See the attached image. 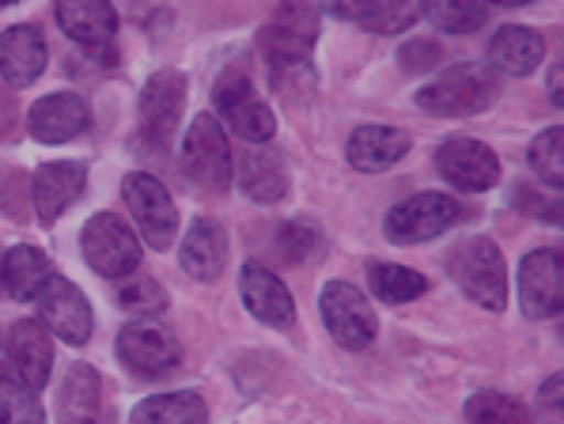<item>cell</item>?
Here are the masks:
<instances>
[{
	"label": "cell",
	"mask_w": 564,
	"mask_h": 424,
	"mask_svg": "<svg viewBox=\"0 0 564 424\" xmlns=\"http://www.w3.org/2000/svg\"><path fill=\"white\" fill-rule=\"evenodd\" d=\"M118 307L129 315H160L167 307V292L152 276H126V284L118 289Z\"/></svg>",
	"instance_id": "34"
},
{
	"label": "cell",
	"mask_w": 564,
	"mask_h": 424,
	"mask_svg": "<svg viewBox=\"0 0 564 424\" xmlns=\"http://www.w3.org/2000/svg\"><path fill=\"white\" fill-rule=\"evenodd\" d=\"M228 265V236L216 220L197 216L182 239V270L197 281H216Z\"/></svg>",
	"instance_id": "22"
},
{
	"label": "cell",
	"mask_w": 564,
	"mask_h": 424,
	"mask_svg": "<svg viewBox=\"0 0 564 424\" xmlns=\"http://www.w3.org/2000/svg\"><path fill=\"white\" fill-rule=\"evenodd\" d=\"M0 424H46L39 394L23 379H0Z\"/></svg>",
	"instance_id": "32"
},
{
	"label": "cell",
	"mask_w": 564,
	"mask_h": 424,
	"mask_svg": "<svg viewBox=\"0 0 564 424\" xmlns=\"http://www.w3.org/2000/svg\"><path fill=\"white\" fill-rule=\"evenodd\" d=\"M323 12L345 23H360L376 34L405 31L416 20L413 0H323Z\"/></svg>",
	"instance_id": "23"
},
{
	"label": "cell",
	"mask_w": 564,
	"mask_h": 424,
	"mask_svg": "<svg viewBox=\"0 0 564 424\" xmlns=\"http://www.w3.org/2000/svg\"><path fill=\"white\" fill-rule=\"evenodd\" d=\"M368 276H371V292L383 303H390V307H402V303L429 292V281L416 270H405V265H371Z\"/></svg>",
	"instance_id": "30"
},
{
	"label": "cell",
	"mask_w": 564,
	"mask_h": 424,
	"mask_svg": "<svg viewBox=\"0 0 564 424\" xmlns=\"http://www.w3.org/2000/svg\"><path fill=\"white\" fill-rule=\"evenodd\" d=\"M239 292L242 303L254 318H262L265 326H281L289 330L296 323V303H292V292L284 289V281L276 273H269L265 265L247 262L239 273Z\"/></svg>",
	"instance_id": "16"
},
{
	"label": "cell",
	"mask_w": 564,
	"mask_h": 424,
	"mask_svg": "<svg viewBox=\"0 0 564 424\" xmlns=\"http://www.w3.org/2000/svg\"><path fill=\"white\" fill-rule=\"evenodd\" d=\"M492 4H511V8H519V4H531V0H492Z\"/></svg>",
	"instance_id": "40"
},
{
	"label": "cell",
	"mask_w": 564,
	"mask_h": 424,
	"mask_svg": "<svg viewBox=\"0 0 564 424\" xmlns=\"http://www.w3.org/2000/svg\"><path fill=\"white\" fill-rule=\"evenodd\" d=\"M318 311H323V323L329 337H334L341 349H368L379 334L376 311L364 300L360 289H352L349 281H329L323 289V300H318Z\"/></svg>",
	"instance_id": "7"
},
{
	"label": "cell",
	"mask_w": 564,
	"mask_h": 424,
	"mask_svg": "<svg viewBox=\"0 0 564 424\" xmlns=\"http://www.w3.org/2000/svg\"><path fill=\"white\" fill-rule=\"evenodd\" d=\"M4 4H15V0H0V8H4Z\"/></svg>",
	"instance_id": "41"
},
{
	"label": "cell",
	"mask_w": 564,
	"mask_h": 424,
	"mask_svg": "<svg viewBox=\"0 0 564 424\" xmlns=\"http://www.w3.org/2000/svg\"><path fill=\"white\" fill-rule=\"evenodd\" d=\"M88 118H91L88 102H84L80 95L57 91V95L39 99L28 110V129L34 141H42V144H65V141H76V137L88 129Z\"/></svg>",
	"instance_id": "15"
},
{
	"label": "cell",
	"mask_w": 564,
	"mask_h": 424,
	"mask_svg": "<svg viewBox=\"0 0 564 424\" xmlns=\"http://www.w3.org/2000/svg\"><path fill=\"white\" fill-rule=\"evenodd\" d=\"M99 417V376L91 363H73L57 387V424H95Z\"/></svg>",
	"instance_id": "25"
},
{
	"label": "cell",
	"mask_w": 564,
	"mask_h": 424,
	"mask_svg": "<svg viewBox=\"0 0 564 424\" xmlns=\"http://www.w3.org/2000/svg\"><path fill=\"white\" fill-rule=\"evenodd\" d=\"M531 167L550 189L564 186V129L553 126L531 144Z\"/></svg>",
	"instance_id": "33"
},
{
	"label": "cell",
	"mask_w": 564,
	"mask_h": 424,
	"mask_svg": "<svg viewBox=\"0 0 564 424\" xmlns=\"http://www.w3.org/2000/svg\"><path fill=\"white\" fill-rule=\"evenodd\" d=\"M413 149V137L405 129L394 126H360L357 133L349 137V163L357 171H387L394 167L398 160H405Z\"/></svg>",
	"instance_id": "21"
},
{
	"label": "cell",
	"mask_w": 564,
	"mask_h": 424,
	"mask_svg": "<svg viewBox=\"0 0 564 424\" xmlns=\"http://www.w3.org/2000/svg\"><path fill=\"white\" fill-rule=\"evenodd\" d=\"M398 57H402V68H410V73H429V68H436L440 61H444V50L432 39H413V42H405Z\"/></svg>",
	"instance_id": "36"
},
{
	"label": "cell",
	"mask_w": 564,
	"mask_h": 424,
	"mask_svg": "<svg viewBox=\"0 0 564 424\" xmlns=\"http://www.w3.org/2000/svg\"><path fill=\"white\" fill-rule=\"evenodd\" d=\"M318 42V8L311 0H284L258 34V46L269 61V68L303 65L311 61V50Z\"/></svg>",
	"instance_id": "4"
},
{
	"label": "cell",
	"mask_w": 564,
	"mask_h": 424,
	"mask_svg": "<svg viewBox=\"0 0 564 424\" xmlns=\"http://www.w3.org/2000/svg\"><path fill=\"white\" fill-rule=\"evenodd\" d=\"M182 171L208 194L231 189V149L224 126L213 115H197L182 141Z\"/></svg>",
	"instance_id": "5"
},
{
	"label": "cell",
	"mask_w": 564,
	"mask_h": 424,
	"mask_svg": "<svg viewBox=\"0 0 564 424\" xmlns=\"http://www.w3.org/2000/svg\"><path fill=\"white\" fill-rule=\"evenodd\" d=\"M50 276H54V265L39 247H12L0 258V284L15 300H34L46 289Z\"/></svg>",
	"instance_id": "26"
},
{
	"label": "cell",
	"mask_w": 564,
	"mask_h": 424,
	"mask_svg": "<svg viewBox=\"0 0 564 424\" xmlns=\"http://www.w3.org/2000/svg\"><path fill=\"white\" fill-rule=\"evenodd\" d=\"M281 250L292 262H303V258H311L315 250H323V236H318L311 224H289V228L281 231Z\"/></svg>",
	"instance_id": "35"
},
{
	"label": "cell",
	"mask_w": 564,
	"mask_h": 424,
	"mask_svg": "<svg viewBox=\"0 0 564 424\" xmlns=\"http://www.w3.org/2000/svg\"><path fill=\"white\" fill-rule=\"evenodd\" d=\"M447 273L458 289L485 311H505L508 303V265L492 239H466L451 250Z\"/></svg>",
	"instance_id": "2"
},
{
	"label": "cell",
	"mask_w": 564,
	"mask_h": 424,
	"mask_svg": "<svg viewBox=\"0 0 564 424\" xmlns=\"http://www.w3.org/2000/svg\"><path fill=\"white\" fill-rule=\"evenodd\" d=\"M466 421L470 424H534L531 410L516 398L500 391H481L466 402Z\"/></svg>",
	"instance_id": "31"
},
{
	"label": "cell",
	"mask_w": 564,
	"mask_h": 424,
	"mask_svg": "<svg viewBox=\"0 0 564 424\" xmlns=\"http://www.w3.org/2000/svg\"><path fill=\"white\" fill-rule=\"evenodd\" d=\"M8 352H12V368L31 391H42L50 383V368H54V337L42 323L34 318H23V323L12 326V341H8Z\"/></svg>",
	"instance_id": "18"
},
{
	"label": "cell",
	"mask_w": 564,
	"mask_h": 424,
	"mask_svg": "<svg viewBox=\"0 0 564 424\" xmlns=\"http://www.w3.org/2000/svg\"><path fill=\"white\" fill-rule=\"evenodd\" d=\"M519 296L527 318H553L564 307V258L561 250L542 247L523 258L519 270Z\"/></svg>",
	"instance_id": "14"
},
{
	"label": "cell",
	"mask_w": 564,
	"mask_h": 424,
	"mask_svg": "<svg viewBox=\"0 0 564 424\" xmlns=\"http://www.w3.org/2000/svg\"><path fill=\"white\" fill-rule=\"evenodd\" d=\"M84 189H88V167H84V163H73V160L46 163V167L34 171V182H31L34 213H39L42 224H54Z\"/></svg>",
	"instance_id": "17"
},
{
	"label": "cell",
	"mask_w": 564,
	"mask_h": 424,
	"mask_svg": "<svg viewBox=\"0 0 564 424\" xmlns=\"http://www.w3.org/2000/svg\"><path fill=\"white\" fill-rule=\"evenodd\" d=\"M121 197H126V209L133 213L137 228L149 247L167 250L178 236V213L175 202H171L167 186L160 178L144 175V171H133V175L121 178Z\"/></svg>",
	"instance_id": "6"
},
{
	"label": "cell",
	"mask_w": 564,
	"mask_h": 424,
	"mask_svg": "<svg viewBox=\"0 0 564 424\" xmlns=\"http://www.w3.org/2000/svg\"><path fill=\"white\" fill-rule=\"evenodd\" d=\"M516 205H527V209H531V216H542V220H550V224H561V202H545L542 194L531 197L527 189H519Z\"/></svg>",
	"instance_id": "37"
},
{
	"label": "cell",
	"mask_w": 564,
	"mask_h": 424,
	"mask_svg": "<svg viewBox=\"0 0 564 424\" xmlns=\"http://www.w3.org/2000/svg\"><path fill=\"white\" fill-rule=\"evenodd\" d=\"M42 68H46V39L39 28L23 23L0 34V76L12 88H28L42 76Z\"/></svg>",
	"instance_id": "20"
},
{
	"label": "cell",
	"mask_w": 564,
	"mask_h": 424,
	"mask_svg": "<svg viewBox=\"0 0 564 424\" xmlns=\"http://www.w3.org/2000/svg\"><path fill=\"white\" fill-rule=\"evenodd\" d=\"M557 391H561V376H553L550 383L542 387V398H545V402H550V405H557V398H561Z\"/></svg>",
	"instance_id": "39"
},
{
	"label": "cell",
	"mask_w": 564,
	"mask_h": 424,
	"mask_svg": "<svg viewBox=\"0 0 564 424\" xmlns=\"http://www.w3.org/2000/svg\"><path fill=\"white\" fill-rule=\"evenodd\" d=\"M421 15L447 34H474L477 28H485L489 8L481 0H421Z\"/></svg>",
	"instance_id": "29"
},
{
	"label": "cell",
	"mask_w": 564,
	"mask_h": 424,
	"mask_svg": "<svg viewBox=\"0 0 564 424\" xmlns=\"http://www.w3.org/2000/svg\"><path fill=\"white\" fill-rule=\"evenodd\" d=\"M118 360L126 363L133 376L160 379L182 363V345L163 330V326L133 323L118 334Z\"/></svg>",
	"instance_id": "12"
},
{
	"label": "cell",
	"mask_w": 564,
	"mask_h": 424,
	"mask_svg": "<svg viewBox=\"0 0 564 424\" xmlns=\"http://www.w3.org/2000/svg\"><path fill=\"white\" fill-rule=\"evenodd\" d=\"M436 167L451 186L466 189V194H485L500 182L497 152L485 141H474V137H451V141L440 144Z\"/></svg>",
	"instance_id": "10"
},
{
	"label": "cell",
	"mask_w": 564,
	"mask_h": 424,
	"mask_svg": "<svg viewBox=\"0 0 564 424\" xmlns=\"http://www.w3.org/2000/svg\"><path fill=\"white\" fill-rule=\"evenodd\" d=\"M80 250L84 262L110 281H126L141 270V239L118 213H95L80 231Z\"/></svg>",
	"instance_id": "3"
},
{
	"label": "cell",
	"mask_w": 564,
	"mask_h": 424,
	"mask_svg": "<svg viewBox=\"0 0 564 424\" xmlns=\"http://www.w3.org/2000/svg\"><path fill=\"white\" fill-rule=\"evenodd\" d=\"M213 99H216L220 118L228 121L231 133L242 137V141L265 144L269 137H273L276 118H273V110L258 99V91H254V84H250L247 73H228V76H224V80L216 84Z\"/></svg>",
	"instance_id": "9"
},
{
	"label": "cell",
	"mask_w": 564,
	"mask_h": 424,
	"mask_svg": "<svg viewBox=\"0 0 564 424\" xmlns=\"http://www.w3.org/2000/svg\"><path fill=\"white\" fill-rule=\"evenodd\" d=\"M34 300H39V311H42V326H46L50 334H57L61 341L84 345L91 337V326H95L91 303L73 281H65V276L54 273L46 281V289H42Z\"/></svg>",
	"instance_id": "11"
},
{
	"label": "cell",
	"mask_w": 564,
	"mask_h": 424,
	"mask_svg": "<svg viewBox=\"0 0 564 424\" xmlns=\"http://www.w3.org/2000/svg\"><path fill=\"white\" fill-rule=\"evenodd\" d=\"M182 107H186V80L175 68L155 73L141 91V133L155 149H167L178 129Z\"/></svg>",
	"instance_id": "13"
},
{
	"label": "cell",
	"mask_w": 564,
	"mask_h": 424,
	"mask_svg": "<svg viewBox=\"0 0 564 424\" xmlns=\"http://www.w3.org/2000/svg\"><path fill=\"white\" fill-rule=\"evenodd\" d=\"M550 99H553V107H564V91H561V68H553V73H550Z\"/></svg>",
	"instance_id": "38"
},
{
	"label": "cell",
	"mask_w": 564,
	"mask_h": 424,
	"mask_svg": "<svg viewBox=\"0 0 564 424\" xmlns=\"http://www.w3.org/2000/svg\"><path fill=\"white\" fill-rule=\"evenodd\" d=\"M500 80L485 65H451L416 91V107L440 118H470L497 102Z\"/></svg>",
	"instance_id": "1"
},
{
	"label": "cell",
	"mask_w": 564,
	"mask_h": 424,
	"mask_svg": "<svg viewBox=\"0 0 564 424\" xmlns=\"http://www.w3.org/2000/svg\"><path fill=\"white\" fill-rule=\"evenodd\" d=\"M239 186L250 202L258 205H273L289 194V175H284V163L273 149H254L242 155L239 167Z\"/></svg>",
	"instance_id": "27"
},
{
	"label": "cell",
	"mask_w": 564,
	"mask_h": 424,
	"mask_svg": "<svg viewBox=\"0 0 564 424\" xmlns=\"http://www.w3.org/2000/svg\"><path fill=\"white\" fill-rule=\"evenodd\" d=\"M489 61L505 76H531L545 61V39L531 28H500L489 42Z\"/></svg>",
	"instance_id": "24"
},
{
	"label": "cell",
	"mask_w": 564,
	"mask_h": 424,
	"mask_svg": "<svg viewBox=\"0 0 564 424\" xmlns=\"http://www.w3.org/2000/svg\"><path fill=\"white\" fill-rule=\"evenodd\" d=\"M57 28L80 46H107L118 31V12L110 0H57Z\"/></svg>",
	"instance_id": "19"
},
{
	"label": "cell",
	"mask_w": 564,
	"mask_h": 424,
	"mask_svg": "<svg viewBox=\"0 0 564 424\" xmlns=\"http://www.w3.org/2000/svg\"><path fill=\"white\" fill-rule=\"evenodd\" d=\"M205 421L208 410H205V398L197 391L152 394L129 417V424H205Z\"/></svg>",
	"instance_id": "28"
},
{
	"label": "cell",
	"mask_w": 564,
	"mask_h": 424,
	"mask_svg": "<svg viewBox=\"0 0 564 424\" xmlns=\"http://www.w3.org/2000/svg\"><path fill=\"white\" fill-rule=\"evenodd\" d=\"M466 216L463 205L447 194H413L410 202L394 205L387 213V236L390 242H402V247H413V242H429L436 236H444L447 228H455Z\"/></svg>",
	"instance_id": "8"
}]
</instances>
